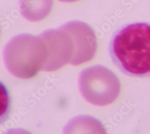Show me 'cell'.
Wrapping results in <instances>:
<instances>
[{"label": "cell", "mask_w": 150, "mask_h": 134, "mask_svg": "<svg viewBox=\"0 0 150 134\" xmlns=\"http://www.w3.org/2000/svg\"><path fill=\"white\" fill-rule=\"evenodd\" d=\"M111 57L124 72L134 77L150 76V24L136 22L120 29L109 46Z\"/></svg>", "instance_id": "1"}, {"label": "cell", "mask_w": 150, "mask_h": 134, "mask_svg": "<svg viewBox=\"0 0 150 134\" xmlns=\"http://www.w3.org/2000/svg\"><path fill=\"white\" fill-rule=\"evenodd\" d=\"M47 51L40 36L21 34L12 38L4 50V60L8 71L21 79H30L43 70Z\"/></svg>", "instance_id": "2"}, {"label": "cell", "mask_w": 150, "mask_h": 134, "mask_svg": "<svg viewBox=\"0 0 150 134\" xmlns=\"http://www.w3.org/2000/svg\"><path fill=\"white\" fill-rule=\"evenodd\" d=\"M79 88L82 95L87 102L96 106H103L111 104L118 98L121 83L111 70L98 65L81 72Z\"/></svg>", "instance_id": "3"}, {"label": "cell", "mask_w": 150, "mask_h": 134, "mask_svg": "<svg viewBox=\"0 0 150 134\" xmlns=\"http://www.w3.org/2000/svg\"><path fill=\"white\" fill-rule=\"evenodd\" d=\"M40 36L47 51V58L43 70L54 71L70 64L74 53L73 43L70 33L63 26L58 29L47 30Z\"/></svg>", "instance_id": "4"}, {"label": "cell", "mask_w": 150, "mask_h": 134, "mask_svg": "<svg viewBox=\"0 0 150 134\" xmlns=\"http://www.w3.org/2000/svg\"><path fill=\"white\" fill-rule=\"evenodd\" d=\"M73 40L74 53L70 64L79 65L92 60L97 49V41L94 30L79 21L69 22L63 26Z\"/></svg>", "instance_id": "5"}, {"label": "cell", "mask_w": 150, "mask_h": 134, "mask_svg": "<svg viewBox=\"0 0 150 134\" xmlns=\"http://www.w3.org/2000/svg\"><path fill=\"white\" fill-rule=\"evenodd\" d=\"M53 5V0H21L20 11L27 20L39 22L51 14Z\"/></svg>", "instance_id": "6"}, {"label": "cell", "mask_w": 150, "mask_h": 134, "mask_svg": "<svg viewBox=\"0 0 150 134\" xmlns=\"http://www.w3.org/2000/svg\"><path fill=\"white\" fill-rule=\"evenodd\" d=\"M11 109V100L9 92L6 85L0 81V126L9 117Z\"/></svg>", "instance_id": "7"}, {"label": "cell", "mask_w": 150, "mask_h": 134, "mask_svg": "<svg viewBox=\"0 0 150 134\" xmlns=\"http://www.w3.org/2000/svg\"><path fill=\"white\" fill-rule=\"evenodd\" d=\"M59 1L61 2H64V3H72V2L77 1L78 0H59Z\"/></svg>", "instance_id": "8"}, {"label": "cell", "mask_w": 150, "mask_h": 134, "mask_svg": "<svg viewBox=\"0 0 150 134\" xmlns=\"http://www.w3.org/2000/svg\"><path fill=\"white\" fill-rule=\"evenodd\" d=\"M0 36H1V27H0Z\"/></svg>", "instance_id": "9"}]
</instances>
